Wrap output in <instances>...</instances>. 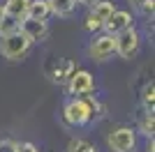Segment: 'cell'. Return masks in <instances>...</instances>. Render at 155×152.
Masks as SVG:
<instances>
[{
  "mask_svg": "<svg viewBox=\"0 0 155 152\" xmlns=\"http://www.w3.org/2000/svg\"><path fill=\"white\" fill-rule=\"evenodd\" d=\"M104 113H107L104 104H100L97 97L86 95V97L70 99L63 106V122L67 127H84L88 122H93L95 118H104Z\"/></svg>",
  "mask_w": 155,
  "mask_h": 152,
  "instance_id": "cell-1",
  "label": "cell"
},
{
  "mask_svg": "<svg viewBox=\"0 0 155 152\" xmlns=\"http://www.w3.org/2000/svg\"><path fill=\"white\" fill-rule=\"evenodd\" d=\"M30 42H28L21 30L12 32V35H5V37H0V55L9 60V62H21L23 58L28 55V51H30Z\"/></svg>",
  "mask_w": 155,
  "mask_h": 152,
  "instance_id": "cell-2",
  "label": "cell"
},
{
  "mask_svg": "<svg viewBox=\"0 0 155 152\" xmlns=\"http://www.w3.org/2000/svg\"><path fill=\"white\" fill-rule=\"evenodd\" d=\"M107 147L111 152H137V131L132 127H116L107 136Z\"/></svg>",
  "mask_w": 155,
  "mask_h": 152,
  "instance_id": "cell-3",
  "label": "cell"
},
{
  "mask_svg": "<svg viewBox=\"0 0 155 152\" xmlns=\"http://www.w3.org/2000/svg\"><path fill=\"white\" fill-rule=\"evenodd\" d=\"M114 39H116V55L123 58V60H132L141 49V35H139L137 28H127Z\"/></svg>",
  "mask_w": 155,
  "mask_h": 152,
  "instance_id": "cell-4",
  "label": "cell"
},
{
  "mask_svg": "<svg viewBox=\"0 0 155 152\" xmlns=\"http://www.w3.org/2000/svg\"><path fill=\"white\" fill-rule=\"evenodd\" d=\"M65 85H67V92L72 95V99L86 97V95H91L93 90H95V76H93L88 69H77L70 78H67Z\"/></svg>",
  "mask_w": 155,
  "mask_h": 152,
  "instance_id": "cell-5",
  "label": "cell"
},
{
  "mask_svg": "<svg viewBox=\"0 0 155 152\" xmlns=\"http://www.w3.org/2000/svg\"><path fill=\"white\" fill-rule=\"evenodd\" d=\"M114 53H116V39L111 37V35L100 32V35H95V37L91 39V44H88V55H91V60H95V62L109 60Z\"/></svg>",
  "mask_w": 155,
  "mask_h": 152,
  "instance_id": "cell-6",
  "label": "cell"
},
{
  "mask_svg": "<svg viewBox=\"0 0 155 152\" xmlns=\"http://www.w3.org/2000/svg\"><path fill=\"white\" fill-rule=\"evenodd\" d=\"M19 30H21V35H23V37H26L30 44H42V42H46V39H49L51 25H49V21L26 19V21H21Z\"/></svg>",
  "mask_w": 155,
  "mask_h": 152,
  "instance_id": "cell-7",
  "label": "cell"
},
{
  "mask_svg": "<svg viewBox=\"0 0 155 152\" xmlns=\"http://www.w3.org/2000/svg\"><path fill=\"white\" fill-rule=\"evenodd\" d=\"M127 28H134V16H132V12H130V9H116V12L109 16V21L104 23L102 32L116 37V35L125 32Z\"/></svg>",
  "mask_w": 155,
  "mask_h": 152,
  "instance_id": "cell-8",
  "label": "cell"
},
{
  "mask_svg": "<svg viewBox=\"0 0 155 152\" xmlns=\"http://www.w3.org/2000/svg\"><path fill=\"white\" fill-rule=\"evenodd\" d=\"M28 5H30V0H5L2 2V12H5V16L21 23V21L28 19Z\"/></svg>",
  "mask_w": 155,
  "mask_h": 152,
  "instance_id": "cell-9",
  "label": "cell"
},
{
  "mask_svg": "<svg viewBox=\"0 0 155 152\" xmlns=\"http://www.w3.org/2000/svg\"><path fill=\"white\" fill-rule=\"evenodd\" d=\"M114 12H116V2H114V0H97L95 5L91 7V12H88V14H91L97 23H102V28H104V23L109 21V16Z\"/></svg>",
  "mask_w": 155,
  "mask_h": 152,
  "instance_id": "cell-10",
  "label": "cell"
},
{
  "mask_svg": "<svg viewBox=\"0 0 155 152\" xmlns=\"http://www.w3.org/2000/svg\"><path fill=\"white\" fill-rule=\"evenodd\" d=\"M77 69H79V67H77V62H74V60H65V62H60L58 67L51 71V81L56 83V85H65V83H67V78H70Z\"/></svg>",
  "mask_w": 155,
  "mask_h": 152,
  "instance_id": "cell-11",
  "label": "cell"
},
{
  "mask_svg": "<svg viewBox=\"0 0 155 152\" xmlns=\"http://www.w3.org/2000/svg\"><path fill=\"white\" fill-rule=\"evenodd\" d=\"M49 2V9H51L53 16H58V19H67L74 14L77 9V0H46Z\"/></svg>",
  "mask_w": 155,
  "mask_h": 152,
  "instance_id": "cell-12",
  "label": "cell"
},
{
  "mask_svg": "<svg viewBox=\"0 0 155 152\" xmlns=\"http://www.w3.org/2000/svg\"><path fill=\"white\" fill-rule=\"evenodd\" d=\"M49 16H51V9H49L46 0H30V5H28V19L46 21Z\"/></svg>",
  "mask_w": 155,
  "mask_h": 152,
  "instance_id": "cell-13",
  "label": "cell"
},
{
  "mask_svg": "<svg viewBox=\"0 0 155 152\" xmlns=\"http://www.w3.org/2000/svg\"><path fill=\"white\" fill-rule=\"evenodd\" d=\"M153 129H155V118H153V113L143 111L141 118H139V127H137L134 131H137V134L141 131L146 138H153Z\"/></svg>",
  "mask_w": 155,
  "mask_h": 152,
  "instance_id": "cell-14",
  "label": "cell"
},
{
  "mask_svg": "<svg viewBox=\"0 0 155 152\" xmlns=\"http://www.w3.org/2000/svg\"><path fill=\"white\" fill-rule=\"evenodd\" d=\"M67 152H100V150H97V145L91 143L88 138H70Z\"/></svg>",
  "mask_w": 155,
  "mask_h": 152,
  "instance_id": "cell-15",
  "label": "cell"
},
{
  "mask_svg": "<svg viewBox=\"0 0 155 152\" xmlns=\"http://www.w3.org/2000/svg\"><path fill=\"white\" fill-rule=\"evenodd\" d=\"M141 104H143V108H146L148 113H153V104H155V83L153 81H146V85H143Z\"/></svg>",
  "mask_w": 155,
  "mask_h": 152,
  "instance_id": "cell-16",
  "label": "cell"
},
{
  "mask_svg": "<svg viewBox=\"0 0 155 152\" xmlns=\"http://www.w3.org/2000/svg\"><path fill=\"white\" fill-rule=\"evenodd\" d=\"M19 21L9 19V16H2V21H0V37H5V35H12V32L19 30Z\"/></svg>",
  "mask_w": 155,
  "mask_h": 152,
  "instance_id": "cell-17",
  "label": "cell"
},
{
  "mask_svg": "<svg viewBox=\"0 0 155 152\" xmlns=\"http://www.w3.org/2000/svg\"><path fill=\"white\" fill-rule=\"evenodd\" d=\"M137 9L146 16V19H153V12H155V0H141L139 5H137Z\"/></svg>",
  "mask_w": 155,
  "mask_h": 152,
  "instance_id": "cell-18",
  "label": "cell"
},
{
  "mask_svg": "<svg viewBox=\"0 0 155 152\" xmlns=\"http://www.w3.org/2000/svg\"><path fill=\"white\" fill-rule=\"evenodd\" d=\"M19 141H14L12 136H0V152H16Z\"/></svg>",
  "mask_w": 155,
  "mask_h": 152,
  "instance_id": "cell-19",
  "label": "cell"
},
{
  "mask_svg": "<svg viewBox=\"0 0 155 152\" xmlns=\"http://www.w3.org/2000/svg\"><path fill=\"white\" fill-rule=\"evenodd\" d=\"M16 152H39V147L35 143H30V141H23V143L16 145Z\"/></svg>",
  "mask_w": 155,
  "mask_h": 152,
  "instance_id": "cell-20",
  "label": "cell"
},
{
  "mask_svg": "<svg viewBox=\"0 0 155 152\" xmlns=\"http://www.w3.org/2000/svg\"><path fill=\"white\" fill-rule=\"evenodd\" d=\"M143 152H155V141L153 138H146V150Z\"/></svg>",
  "mask_w": 155,
  "mask_h": 152,
  "instance_id": "cell-21",
  "label": "cell"
},
{
  "mask_svg": "<svg viewBox=\"0 0 155 152\" xmlns=\"http://www.w3.org/2000/svg\"><path fill=\"white\" fill-rule=\"evenodd\" d=\"M97 0H77V5H84V7H93Z\"/></svg>",
  "mask_w": 155,
  "mask_h": 152,
  "instance_id": "cell-22",
  "label": "cell"
},
{
  "mask_svg": "<svg viewBox=\"0 0 155 152\" xmlns=\"http://www.w3.org/2000/svg\"><path fill=\"white\" fill-rule=\"evenodd\" d=\"M2 16H5V12H2V2H0V21H2Z\"/></svg>",
  "mask_w": 155,
  "mask_h": 152,
  "instance_id": "cell-23",
  "label": "cell"
},
{
  "mask_svg": "<svg viewBox=\"0 0 155 152\" xmlns=\"http://www.w3.org/2000/svg\"><path fill=\"white\" fill-rule=\"evenodd\" d=\"M130 2H132V5L137 7V5H139V2H141V0H130Z\"/></svg>",
  "mask_w": 155,
  "mask_h": 152,
  "instance_id": "cell-24",
  "label": "cell"
}]
</instances>
